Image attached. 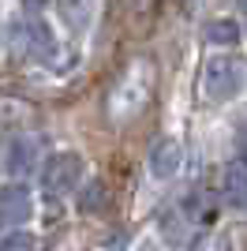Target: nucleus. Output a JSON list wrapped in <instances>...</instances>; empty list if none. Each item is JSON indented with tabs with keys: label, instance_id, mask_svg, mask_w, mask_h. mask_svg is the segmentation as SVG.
Segmentation results:
<instances>
[{
	"label": "nucleus",
	"instance_id": "nucleus-9",
	"mask_svg": "<svg viewBox=\"0 0 247 251\" xmlns=\"http://www.w3.org/2000/svg\"><path fill=\"white\" fill-rule=\"evenodd\" d=\"M221 191H225V199L232 202V206H247V157L244 161H232V165L225 169Z\"/></svg>",
	"mask_w": 247,
	"mask_h": 251
},
{
	"label": "nucleus",
	"instance_id": "nucleus-10",
	"mask_svg": "<svg viewBox=\"0 0 247 251\" xmlns=\"http://www.w3.org/2000/svg\"><path fill=\"white\" fill-rule=\"evenodd\" d=\"M26 116H30L26 101L0 94V135H11V131H19V127L26 124Z\"/></svg>",
	"mask_w": 247,
	"mask_h": 251
},
{
	"label": "nucleus",
	"instance_id": "nucleus-1",
	"mask_svg": "<svg viewBox=\"0 0 247 251\" xmlns=\"http://www.w3.org/2000/svg\"><path fill=\"white\" fill-rule=\"evenodd\" d=\"M154 86H157V64L150 60V56H135V60H127V68L116 75L113 90H109V98H105L109 120H116V124H131L135 116L150 105Z\"/></svg>",
	"mask_w": 247,
	"mask_h": 251
},
{
	"label": "nucleus",
	"instance_id": "nucleus-8",
	"mask_svg": "<svg viewBox=\"0 0 247 251\" xmlns=\"http://www.w3.org/2000/svg\"><path fill=\"white\" fill-rule=\"evenodd\" d=\"M56 11H60L64 26H68L72 34H82V30H90L94 11H98V0H56Z\"/></svg>",
	"mask_w": 247,
	"mask_h": 251
},
{
	"label": "nucleus",
	"instance_id": "nucleus-11",
	"mask_svg": "<svg viewBox=\"0 0 247 251\" xmlns=\"http://www.w3.org/2000/svg\"><path fill=\"white\" fill-rule=\"evenodd\" d=\"M202 42L206 45H232V42H240V23L236 19H210L202 26Z\"/></svg>",
	"mask_w": 247,
	"mask_h": 251
},
{
	"label": "nucleus",
	"instance_id": "nucleus-14",
	"mask_svg": "<svg viewBox=\"0 0 247 251\" xmlns=\"http://www.w3.org/2000/svg\"><path fill=\"white\" fill-rule=\"evenodd\" d=\"M23 4H26V8H38V4H45V0H23Z\"/></svg>",
	"mask_w": 247,
	"mask_h": 251
},
{
	"label": "nucleus",
	"instance_id": "nucleus-6",
	"mask_svg": "<svg viewBox=\"0 0 247 251\" xmlns=\"http://www.w3.org/2000/svg\"><path fill=\"white\" fill-rule=\"evenodd\" d=\"M146 169H150V176H154V180L180 176V169H184V147H180L176 139H161V143H154V150H150V157H146Z\"/></svg>",
	"mask_w": 247,
	"mask_h": 251
},
{
	"label": "nucleus",
	"instance_id": "nucleus-2",
	"mask_svg": "<svg viewBox=\"0 0 247 251\" xmlns=\"http://www.w3.org/2000/svg\"><path fill=\"white\" fill-rule=\"evenodd\" d=\"M11 42H15V49L34 64H45V68H56V72L68 64V52H64L60 42L52 38L49 23L41 19V15H34V11L11 19Z\"/></svg>",
	"mask_w": 247,
	"mask_h": 251
},
{
	"label": "nucleus",
	"instance_id": "nucleus-7",
	"mask_svg": "<svg viewBox=\"0 0 247 251\" xmlns=\"http://www.w3.org/2000/svg\"><path fill=\"white\" fill-rule=\"evenodd\" d=\"M38 157H41L38 139L34 135H19V139H11L8 154H4V165H8L11 176H26V173L38 169Z\"/></svg>",
	"mask_w": 247,
	"mask_h": 251
},
{
	"label": "nucleus",
	"instance_id": "nucleus-16",
	"mask_svg": "<svg viewBox=\"0 0 247 251\" xmlns=\"http://www.w3.org/2000/svg\"><path fill=\"white\" fill-rule=\"evenodd\" d=\"M244 157H247V143H244Z\"/></svg>",
	"mask_w": 247,
	"mask_h": 251
},
{
	"label": "nucleus",
	"instance_id": "nucleus-4",
	"mask_svg": "<svg viewBox=\"0 0 247 251\" xmlns=\"http://www.w3.org/2000/svg\"><path fill=\"white\" fill-rule=\"evenodd\" d=\"M82 180V157L72 154V150H64V154H52L45 157V165H41V188L49 191L52 199H60L68 191L79 188Z\"/></svg>",
	"mask_w": 247,
	"mask_h": 251
},
{
	"label": "nucleus",
	"instance_id": "nucleus-3",
	"mask_svg": "<svg viewBox=\"0 0 247 251\" xmlns=\"http://www.w3.org/2000/svg\"><path fill=\"white\" fill-rule=\"evenodd\" d=\"M247 90V60L240 56H210L202 64V75H198V94L210 105H225L236 101Z\"/></svg>",
	"mask_w": 247,
	"mask_h": 251
},
{
	"label": "nucleus",
	"instance_id": "nucleus-12",
	"mask_svg": "<svg viewBox=\"0 0 247 251\" xmlns=\"http://www.w3.org/2000/svg\"><path fill=\"white\" fill-rule=\"evenodd\" d=\"M105 202H109L105 184H101V180H86V184H82V191H79V210H82V214H98Z\"/></svg>",
	"mask_w": 247,
	"mask_h": 251
},
{
	"label": "nucleus",
	"instance_id": "nucleus-13",
	"mask_svg": "<svg viewBox=\"0 0 247 251\" xmlns=\"http://www.w3.org/2000/svg\"><path fill=\"white\" fill-rule=\"evenodd\" d=\"M23 244L30 248V244H34V236H23V232H19V236H8V240H4V248H23Z\"/></svg>",
	"mask_w": 247,
	"mask_h": 251
},
{
	"label": "nucleus",
	"instance_id": "nucleus-15",
	"mask_svg": "<svg viewBox=\"0 0 247 251\" xmlns=\"http://www.w3.org/2000/svg\"><path fill=\"white\" fill-rule=\"evenodd\" d=\"M240 8H244V11H247V0H240Z\"/></svg>",
	"mask_w": 247,
	"mask_h": 251
},
{
	"label": "nucleus",
	"instance_id": "nucleus-5",
	"mask_svg": "<svg viewBox=\"0 0 247 251\" xmlns=\"http://www.w3.org/2000/svg\"><path fill=\"white\" fill-rule=\"evenodd\" d=\"M34 214V199L26 184H4L0 188V229H19Z\"/></svg>",
	"mask_w": 247,
	"mask_h": 251
}]
</instances>
